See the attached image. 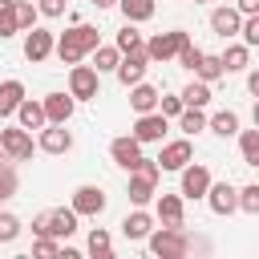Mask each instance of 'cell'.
<instances>
[{
    "instance_id": "obj_1",
    "label": "cell",
    "mask_w": 259,
    "mask_h": 259,
    "mask_svg": "<svg viewBox=\"0 0 259 259\" xmlns=\"http://www.w3.org/2000/svg\"><path fill=\"white\" fill-rule=\"evenodd\" d=\"M158 178H162L158 158H142V162L130 170V186H125L130 202H134V206H150V202L158 198Z\"/></svg>"
},
{
    "instance_id": "obj_2",
    "label": "cell",
    "mask_w": 259,
    "mask_h": 259,
    "mask_svg": "<svg viewBox=\"0 0 259 259\" xmlns=\"http://www.w3.org/2000/svg\"><path fill=\"white\" fill-rule=\"evenodd\" d=\"M146 247L158 255V259H182V255H190V247H194V239L186 235V227H154L150 231V239H146Z\"/></svg>"
},
{
    "instance_id": "obj_3",
    "label": "cell",
    "mask_w": 259,
    "mask_h": 259,
    "mask_svg": "<svg viewBox=\"0 0 259 259\" xmlns=\"http://www.w3.org/2000/svg\"><path fill=\"white\" fill-rule=\"evenodd\" d=\"M77 219L81 214L73 206H53V210H45V214L32 219V235H57L65 243L69 235H77Z\"/></svg>"
},
{
    "instance_id": "obj_4",
    "label": "cell",
    "mask_w": 259,
    "mask_h": 259,
    "mask_svg": "<svg viewBox=\"0 0 259 259\" xmlns=\"http://www.w3.org/2000/svg\"><path fill=\"white\" fill-rule=\"evenodd\" d=\"M182 45H190V32L186 28H170V32H154L146 40V53H150V61L166 65V61H174L182 53Z\"/></svg>"
},
{
    "instance_id": "obj_5",
    "label": "cell",
    "mask_w": 259,
    "mask_h": 259,
    "mask_svg": "<svg viewBox=\"0 0 259 259\" xmlns=\"http://www.w3.org/2000/svg\"><path fill=\"white\" fill-rule=\"evenodd\" d=\"M0 150H4V158H12V162H28V158H32V150H36L32 130H24L20 121H16V125H8V130H0Z\"/></svg>"
},
{
    "instance_id": "obj_6",
    "label": "cell",
    "mask_w": 259,
    "mask_h": 259,
    "mask_svg": "<svg viewBox=\"0 0 259 259\" xmlns=\"http://www.w3.org/2000/svg\"><path fill=\"white\" fill-rule=\"evenodd\" d=\"M101 89V73L93 65H69V93L77 101H93Z\"/></svg>"
},
{
    "instance_id": "obj_7",
    "label": "cell",
    "mask_w": 259,
    "mask_h": 259,
    "mask_svg": "<svg viewBox=\"0 0 259 259\" xmlns=\"http://www.w3.org/2000/svg\"><path fill=\"white\" fill-rule=\"evenodd\" d=\"M166 130H170V117H166L162 109H150V113H138V117H134V130H130V134H134L142 146H150V142H162Z\"/></svg>"
},
{
    "instance_id": "obj_8",
    "label": "cell",
    "mask_w": 259,
    "mask_h": 259,
    "mask_svg": "<svg viewBox=\"0 0 259 259\" xmlns=\"http://www.w3.org/2000/svg\"><path fill=\"white\" fill-rule=\"evenodd\" d=\"M105 202H109V198H105V190H101V186L81 182V186L73 190V202H69V206H73L77 214H85V219H97V214L105 210Z\"/></svg>"
},
{
    "instance_id": "obj_9",
    "label": "cell",
    "mask_w": 259,
    "mask_h": 259,
    "mask_svg": "<svg viewBox=\"0 0 259 259\" xmlns=\"http://www.w3.org/2000/svg\"><path fill=\"white\" fill-rule=\"evenodd\" d=\"M53 53H57V36H53L49 28H40V24H36V28H28V32H24V57H28L32 65L49 61Z\"/></svg>"
},
{
    "instance_id": "obj_10",
    "label": "cell",
    "mask_w": 259,
    "mask_h": 259,
    "mask_svg": "<svg viewBox=\"0 0 259 259\" xmlns=\"http://www.w3.org/2000/svg\"><path fill=\"white\" fill-rule=\"evenodd\" d=\"M146 69H150V53H146V49H138V53H121V65L113 69V77L130 89V85L146 81Z\"/></svg>"
},
{
    "instance_id": "obj_11",
    "label": "cell",
    "mask_w": 259,
    "mask_h": 259,
    "mask_svg": "<svg viewBox=\"0 0 259 259\" xmlns=\"http://www.w3.org/2000/svg\"><path fill=\"white\" fill-rule=\"evenodd\" d=\"M210 182H214V178H210V170H206L202 162H186V166H182V186H178V190H182V198H206Z\"/></svg>"
},
{
    "instance_id": "obj_12",
    "label": "cell",
    "mask_w": 259,
    "mask_h": 259,
    "mask_svg": "<svg viewBox=\"0 0 259 259\" xmlns=\"http://www.w3.org/2000/svg\"><path fill=\"white\" fill-rule=\"evenodd\" d=\"M109 158H113V162L130 174V170H134L146 154H142V142H138L134 134H121V138H113V142H109Z\"/></svg>"
},
{
    "instance_id": "obj_13",
    "label": "cell",
    "mask_w": 259,
    "mask_h": 259,
    "mask_svg": "<svg viewBox=\"0 0 259 259\" xmlns=\"http://www.w3.org/2000/svg\"><path fill=\"white\" fill-rule=\"evenodd\" d=\"M186 162H194V146H190V138L162 142V154H158V166H162V170H178V174H182Z\"/></svg>"
},
{
    "instance_id": "obj_14",
    "label": "cell",
    "mask_w": 259,
    "mask_h": 259,
    "mask_svg": "<svg viewBox=\"0 0 259 259\" xmlns=\"http://www.w3.org/2000/svg\"><path fill=\"white\" fill-rule=\"evenodd\" d=\"M206 206H210L219 219L235 214V210H239V186H231V182H210V190H206Z\"/></svg>"
},
{
    "instance_id": "obj_15",
    "label": "cell",
    "mask_w": 259,
    "mask_h": 259,
    "mask_svg": "<svg viewBox=\"0 0 259 259\" xmlns=\"http://www.w3.org/2000/svg\"><path fill=\"white\" fill-rule=\"evenodd\" d=\"M36 150H45V154H69V150H73V134H69L61 121H49V125L36 134Z\"/></svg>"
},
{
    "instance_id": "obj_16",
    "label": "cell",
    "mask_w": 259,
    "mask_h": 259,
    "mask_svg": "<svg viewBox=\"0 0 259 259\" xmlns=\"http://www.w3.org/2000/svg\"><path fill=\"white\" fill-rule=\"evenodd\" d=\"M150 231H154V214H150L146 206H134V210L121 219V235H125L130 243H146Z\"/></svg>"
},
{
    "instance_id": "obj_17",
    "label": "cell",
    "mask_w": 259,
    "mask_h": 259,
    "mask_svg": "<svg viewBox=\"0 0 259 259\" xmlns=\"http://www.w3.org/2000/svg\"><path fill=\"white\" fill-rule=\"evenodd\" d=\"M210 28H214V36H223V40H227V36H239V32H243V12H239L235 4H231V8L223 4V8L210 12Z\"/></svg>"
},
{
    "instance_id": "obj_18",
    "label": "cell",
    "mask_w": 259,
    "mask_h": 259,
    "mask_svg": "<svg viewBox=\"0 0 259 259\" xmlns=\"http://www.w3.org/2000/svg\"><path fill=\"white\" fill-rule=\"evenodd\" d=\"M40 101H45V113H49V121H61V125H69V117H73V109H77V97H73V93H45Z\"/></svg>"
},
{
    "instance_id": "obj_19",
    "label": "cell",
    "mask_w": 259,
    "mask_h": 259,
    "mask_svg": "<svg viewBox=\"0 0 259 259\" xmlns=\"http://www.w3.org/2000/svg\"><path fill=\"white\" fill-rule=\"evenodd\" d=\"M154 210H158V223H166V227H186L182 223V190L178 194H158L154 198Z\"/></svg>"
},
{
    "instance_id": "obj_20",
    "label": "cell",
    "mask_w": 259,
    "mask_h": 259,
    "mask_svg": "<svg viewBox=\"0 0 259 259\" xmlns=\"http://www.w3.org/2000/svg\"><path fill=\"white\" fill-rule=\"evenodd\" d=\"M158 101H162V93L154 85H146V81L130 85V109L134 113H150V109H158Z\"/></svg>"
},
{
    "instance_id": "obj_21",
    "label": "cell",
    "mask_w": 259,
    "mask_h": 259,
    "mask_svg": "<svg viewBox=\"0 0 259 259\" xmlns=\"http://www.w3.org/2000/svg\"><path fill=\"white\" fill-rule=\"evenodd\" d=\"M16 121H20L24 130H45V125H49L45 101H32V97H24V101H20V109H16Z\"/></svg>"
},
{
    "instance_id": "obj_22",
    "label": "cell",
    "mask_w": 259,
    "mask_h": 259,
    "mask_svg": "<svg viewBox=\"0 0 259 259\" xmlns=\"http://www.w3.org/2000/svg\"><path fill=\"white\" fill-rule=\"evenodd\" d=\"M20 101H24V81H16V77L0 81V117H12L20 109Z\"/></svg>"
},
{
    "instance_id": "obj_23",
    "label": "cell",
    "mask_w": 259,
    "mask_h": 259,
    "mask_svg": "<svg viewBox=\"0 0 259 259\" xmlns=\"http://www.w3.org/2000/svg\"><path fill=\"white\" fill-rule=\"evenodd\" d=\"M117 8H121V16H125V20L146 24V20L158 12V0H117Z\"/></svg>"
},
{
    "instance_id": "obj_24",
    "label": "cell",
    "mask_w": 259,
    "mask_h": 259,
    "mask_svg": "<svg viewBox=\"0 0 259 259\" xmlns=\"http://www.w3.org/2000/svg\"><path fill=\"white\" fill-rule=\"evenodd\" d=\"M57 57H61V65H81V61H85V53H81L73 28H65V32L57 36Z\"/></svg>"
},
{
    "instance_id": "obj_25",
    "label": "cell",
    "mask_w": 259,
    "mask_h": 259,
    "mask_svg": "<svg viewBox=\"0 0 259 259\" xmlns=\"http://www.w3.org/2000/svg\"><path fill=\"white\" fill-rule=\"evenodd\" d=\"M206 125H210V117H206V113H202L198 105H186V109L178 113V130H182L186 138H194V134H202Z\"/></svg>"
},
{
    "instance_id": "obj_26",
    "label": "cell",
    "mask_w": 259,
    "mask_h": 259,
    "mask_svg": "<svg viewBox=\"0 0 259 259\" xmlns=\"http://www.w3.org/2000/svg\"><path fill=\"white\" fill-rule=\"evenodd\" d=\"M194 77H198V81H210V85H214L219 77H227V69H223V53H202Z\"/></svg>"
},
{
    "instance_id": "obj_27",
    "label": "cell",
    "mask_w": 259,
    "mask_h": 259,
    "mask_svg": "<svg viewBox=\"0 0 259 259\" xmlns=\"http://www.w3.org/2000/svg\"><path fill=\"white\" fill-rule=\"evenodd\" d=\"M117 65H121V49L117 45H97L93 49V69L97 73H113Z\"/></svg>"
},
{
    "instance_id": "obj_28",
    "label": "cell",
    "mask_w": 259,
    "mask_h": 259,
    "mask_svg": "<svg viewBox=\"0 0 259 259\" xmlns=\"http://www.w3.org/2000/svg\"><path fill=\"white\" fill-rule=\"evenodd\" d=\"M206 130L219 134V138H235V134H239V113H235V109H219V113L210 117Z\"/></svg>"
},
{
    "instance_id": "obj_29",
    "label": "cell",
    "mask_w": 259,
    "mask_h": 259,
    "mask_svg": "<svg viewBox=\"0 0 259 259\" xmlns=\"http://www.w3.org/2000/svg\"><path fill=\"white\" fill-rule=\"evenodd\" d=\"M121 53H138V49H146V40H142V32H138V24L134 20H125L121 28H117V40H113Z\"/></svg>"
},
{
    "instance_id": "obj_30",
    "label": "cell",
    "mask_w": 259,
    "mask_h": 259,
    "mask_svg": "<svg viewBox=\"0 0 259 259\" xmlns=\"http://www.w3.org/2000/svg\"><path fill=\"white\" fill-rule=\"evenodd\" d=\"M85 247H89V255H97V259H109V255H113V235H109L105 227H93Z\"/></svg>"
},
{
    "instance_id": "obj_31",
    "label": "cell",
    "mask_w": 259,
    "mask_h": 259,
    "mask_svg": "<svg viewBox=\"0 0 259 259\" xmlns=\"http://www.w3.org/2000/svg\"><path fill=\"white\" fill-rule=\"evenodd\" d=\"M239 154L247 166H259V125L255 130H239Z\"/></svg>"
},
{
    "instance_id": "obj_32",
    "label": "cell",
    "mask_w": 259,
    "mask_h": 259,
    "mask_svg": "<svg viewBox=\"0 0 259 259\" xmlns=\"http://www.w3.org/2000/svg\"><path fill=\"white\" fill-rule=\"evenodd\" d=\"M247 61H251V49L247 45H227V53H223V69L227 73H243Z\"/></svg>"
},
{
    "instance_id": "obj_33",
    "label": "cell",
    "mask_w": 259,
    "mask_h": 259,
    "mask_svg": "<svg viewBox=\"0 0 259 259\" xmlns=\"http://www.w3.org/2000/svg\"><path fill=\"white\" fill-rule=\"evenodd\" d=\"M182 101H186V105H198V109H206V105H210V81H198V77H194V81L182 89Z\"/></svg>"
},
{
    "instance_id": "obj_34",
    "label": "cell",
    "mask_w": 259,
    "mask_h": 259,
    "mask_svg": "<svg viewBox=\"0 0 259 259\" xmlns=\"http://www.w3.org/2000/svg\"><path fill=\"white\" fill-rule=\"evenodd\" d=\"M20 32V20H16V0H0V40L16 36Z\"/></svg>"
},
{
    "instance_id": "obj_35",
    "label": "cell",
    "mask_w": 259,
    "mask_h": 259,
    "mask_svg": "<svg viewBox=\"0 0 259 259\" xmlns=\"http://www.w3.org/2000/svg\"><path fill=\"white\" fill-rule=\"evenodd\" d=\"M16 186H20V178H16L12 158H8V162L0 158V202H4V198H12V194H16Z\"/></svg>"
},
{
    "instance_id": "obj_36",
    "label": "cell",
    "mask_w": 259,
    "mask_h": 259,
    "mask_svg": "<svg viewBox=\"0 0 259 259\" xmlns=\"http://www.w3.org/2000/svg\"><path fill=\"white\" fill-rule=\"evenodd\" d=\"M73 36H77V45H81V53H93V49L101 45V32H97L93 24H73Z\"/></svg>"
},
{
    "instance_id": "obj_37",
    "label": "cell",
    "mask_w": 259,
    "mask_h": 259,
    "mask_svg": "<svg viewBox=\"0 0 259 259\" xmlns=\"http://www.w3.org/2000/svg\"><path fill=\"white\" fill-rule=\"evenodd\" d=\"M16 20H20V32H28V28H36L40 8H36V4H28V0H16Z\"/></svg>"
},
{
    "instance_id": "obj_38",
    "label": "cell",
    "mask_w": 259,
    "mask_h": 259,
    "mask_svg": "<svg viewBox=\"0 0 259 259\" xmlns=\"http://www.w3.org/2000/svg\"><path fill=\"white\" fill-rule=\"evenodd\" d=\"M61 239L57 235H32V255H61Z\"/></svg>"
},
{
    "instance_id": "obj_39",
    "label": "cell",
    "mask_w": 259,
    "mask_h": 259,
    "mask_svg": "<svg viewBox=\"0 0 259 259\" xmlns=\"http://www.w3.org/2000/svg\"><path fill=\"white\" fill-rule=\"evenodd\" d=\"M239 210H247V214H259V182H251V186H239Z\"/></svg>"
},
{
    "instance_id": "obj_40",
    "label": "cell",
    "mask_w": 259,
    "mask_h": 259,
    "mask_svg": "<svg viewBox=\"0 0 259 259\" xmlns=\"http://www.w3.org/2000/svg\"><path fill=\"white\" fill-rule=\"evenodd\" d=\"M16 239H20V219L0 210V243H16Z\"/></svg>"
},
{
    "instance_id": "obj_41",
    "label": "cell",
    "mask_w": 259,
    "mask_h": 259,
    "mask_svg": "<svg viewBox=\"0 0 259 259\" xmlns=\"http://www.w3.org/2000/svg\"><path fill=\"white\" fill-rule=\"evenodd\" d=\"M158 109H162L166 117H174V121H178V113L186 109V101H182V93H166V97L158 101Z\"/></svg>"
},
{
    "instance_id": "obj_42",
    "label": "cell",
    "mask_w": 259,
    "mask_h": 259,
    "mask_svg": "<svg viewBox=\"0 0 259 259\" xmlns=\"http://www.w3.org/2000/svg\"><path fill=\"white\" fill-rule=\"evenodd\" d=\"M239 36H243V45H247V49H255V45H259V12H255V16H243V32H239Z\"/></svg>"
},
{
    "instance_id": "obj_43",
    "label": "cell",
    "mask_w": 259,
    "mask_h": 259,
    "mask_svg": "<svg viewBox=\"0 0 259 259\" xmlns=\"http://www.w3.org/2000/svg\"><path fill=\"white\" fill-rule=\"evenodd\" d=\"M198 61H202V49H198V45H182V53H178V65L194 73V69H198Z\"/></svg>"
},
{
    "instance_id": "obj_44",
    "label": "cell",
    "mask_w": 259,
    "mask_h": 259,
    "mask_svg": "<svg viewBox=\"0 0 259 259\" xmlns=\"http://www.w3.org/2000/svg\"><path fill=\"white\" fill-rule=\"evenodd\" d=\"M36 8H40V16H49V20L65 16V0H36Z\"/></svg>"
},
{
    "instance_id": "obj_45",
    "label": "cell",
    "mask_w": 259,
    "mask_h": 259,
    "mask_svg": "<svg viewBox=\"0 0 259 259\" xmlns=\"http://www.w3.org/2000/svg\"><path fill=\"white\" fill-rule=\"evenodd\" d=\"M235 8H239L243 16H255V12H259V0H235Z\"/></svg>"
},
{
    "instance_id": "obj_46",
    "label": "cell",
    "mask_w": 259,
    "mask_h": 259,
    "mask_svg": "<svg viewBox=\"0 0 259 259\" xmlns=\"http://www.w3.org/2000/svg\"><path fill=\"white\" fill-rule=\"evenodd\" d=\"M247 93H251V97H259V69H251V73H247Z\"/></svg>"
},
{
    "instance_id": "obj_47",
    "label": "cell",
    "mask_w": 259,
    "mask_h": 259,
    "mask_svg": "<svg viewBox=\"0 0 259 259\" xmlns=\"http://www.w3.org/2000/svg\"><path fill=\"white\" fill-rule=\"evenodd\" d=\"M93 8H117V0H89Z\"/></svg>"
},
{
    "instance_id": "obj_48",
    "label": "cell",
    "mask_w": 259,
    "mask_h": 259,
    "mask_svg": "<svg viewBox=\"0 0 259 259\" xmlns=\"http://www.w3.org/2000/svg\"><path fill=\"white\" fill-rule=\"evenodd\" d=\"M251 121L259 125V97H255V105H251Z\"/></svg>"
},
{
    "instance_id": "obj_49",
    "label": "cell",
    "mask_w": 259,
    "mask_h": 259,
    "mask_svg": "<svg viewBox=\"0 0 259 259\" xmlns=\"http://www.w3.org/2000/svg\"><path fill=\"white\" fill-rule=\"evenodd\" d=\"M190 4H206V0H190Z\"/></svg>"
},
{
    "instance_id": "obj_50",
    "label": "cell",
    "mask_w": 259,
    "mask_h": 259,
    "mask_svg": "<svg viewBox=\"0 0 259 259\" xmlns=\"http://www.w3.org/2000/svg\"><path fill=\"white\" fill-rule=\"evenodd\" d=\"M0 154H4V150H0Z\"/></svg>"
}]
</instances>
